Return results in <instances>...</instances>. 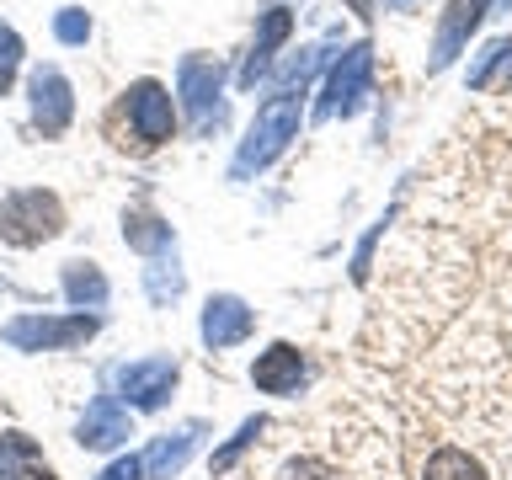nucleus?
I'll list each match as a JSON object with an SVG mask.
<instances>
[{"label": "nucleus", "instance_id": "1", "mask_svg": "<svg viewBox=\"0 0 512 480\" xmlns=\"http://www.w3.org/2000/svg\"><path fill=\"white\" fill-rule=\"evenodd\" d=\"M64 230V203L43 187H22L11 198H0V240L6 246H43Z\"/></svg>", "mask_w": 512, "mask_h": 480}, {"label": "nucleus", "instance_id": "14", "mask_svg": "<svg viewBox=\"0 0 512 480\" xmlns=\"http://www.w3.org/2000/svg\"><path fill=\"white\" fill-rule=\"evenodd\" d=\"M64 294H70V304H102L107 299V278L91 262H70L64 267Z\"/></svg>", "mask_w": 512, "mask_h": 480}, {"label": "nucleus", "instance_id": "24", "mask_svg": "<svg viewBox=\"0 0 512 480\" xmlns=\"http://www.w3.org/2000/svg\"><path fill=\"white\" fill-rule=\"evenodd\" d=\"M390 6H422V0H390Z\"/></svg>", "mask_w": 512, "mask_h": 480}, {"label": "nucleus", "instance_id": "4", "mask_svg": "<svg viewBox=\"0 0 512 480\" xmlns=\"http://www.w3.org/2000/svg\"><path fill=\"white\" fill-rule=\"evenodd\" d=\"M27 91H32V123H38L43 134H64V128H70V112H75L70 80H64L54 64H38L27 80Z\"/></svg>", "mask_w": 512, "mask_h": 480}, {"label": "nucleus", "instance_id": "18", "mask_svg": "<svg viewBox=\"0 0 512 480\" xmlns=\"http://www.w3.org/2000/svg\"><path fill=\"white\" fill-rule=\"evenodd\" d=\"M54 32H59V43H86V38H91V16L70 6V11H59Z\"/></svg>", "mask_w": 512, "mask_h": 480}, {"label": "nucleus", "instance_id": "21", "mask_svg": "<svg viewBox=\"0 0 512 480\" xmlns=\"http://www.w3.org/2000/svg\"><path fill=\"white\" fill-rule=\"evenodd\" d=\"M256 432H262V422H246V427H240V438H235L230 448H219V454H214V470H224V464H235V454H240V448H246V443L256 438Z\"/></svg>", "mask_w": 512, "mask_h": 480}, {"label": "nucleus", "instance_id": "23", "mask_svg": "<svg viewBox=\"0 0 512 480\" xmlns=\"http://www.w3.org/2000/svg\"><path fill=\"white\" fill-rule=\"evenodd\" d=\"M347 6L358 11V16H368V11H374V0H347Z\"/></svg>", "mask_w": 512, "mask_h": 480}, {"label": "nucleus", "instance_id": "15", "mask_svg": "<svg viewBox=\"0 0 512 480\" xmlns=\"http://www.w3.org/2000/svg\"><path fill=\"white\" fill-rule=\"evenodd\" d=\"M123 240L139 251H160L171 246V224H160L155 214H123Z\"/></svg>", "mask_w": 512, "mask_h": 480}, {"label": "nucleus", "instance_id": "10", "mask_svg": "<svg viewBox=\"0 0 512 480\" xmlns=\"http://www.w3.org/2000/svg\"><path fill=\"white\" fill-rule=\"evenodd\" d=\"M0 480H54V470L22 432H0Z\"/></svg>", "mask_w": 512, "mask_h": 480}, {"label": "nucleus", "instance_id": "22", "mask_svg": "<svg viewBox=\"0 0 512 480\" xmlns=\"http://www.w3.org/2000/svg\"><path fill=\"white\" fill-rule=\"evenodd\" d=\"M139 475H144V464L128 454V459H118V464H107V470L96 475V480H139Z\"/></svg>", "mask_w": 512, "mask_h": 480}, {"label": "nucleus", "instance_id": "20", "mask_svg": "<svg viewBox=\"0 0 512 480\" xmlns=\"http://www.w3.org/2000/svg\"><path fill=\"white\" fill-rule=\"evenodd\" d=\"M507 54H512V38H502V43H491V48H486V59H480L475 70H470V86H486V80H491V70H496V64H502Z\"/></svg>", "mask_w": 512, "mask_h": 480}, {"label": "nucleus", "instance_id": "25", "mask_svg": "<svg viewBox=\"0 0 512 480\" xmlns=\"http://www.w3.org/2000/svg\"><path fill=\"white\" fill-rule=\"evenodd\" d=\"M507 91H512V70H507Z\"/></svg>", "mask_w": 512, "mask_h": 480}, {"label": "nucleus", "instance_id": "17", "mask_svg": "<svg viewBox=\"0 0 512 480\" xmlns=\"http://www.w3.org/2000/svg\"><path fill=\"white\" fill-rule=\"evenodd\" d=\"M288 38V11H272L267 22H262V38H256V48H251V64H246V80H256V70L272 59V48H278Z\"/></svg>", "mask_w": 512, "mask_h": 480}, {"label": "nucleus", "instance_id": "8", "mask_svg": "<svg viewBox=\"0 0 512 480\" xmlns=\"http://www.w3.org/2000/svg\"><path fill=\"white\" fill-rule=\"evenodd\" d=\"M251 379H256V390H267V395H294L299 390V379H304V358H299V347H288V342H272L262 358L251 363Z\"/></svg>", "mask_w": 512, "mask_h": 480}, {"label": "nucleus", "instance_id": "3", "mask_svg": "<svg viewBox=\"0 0 512 480\" xmlns=\"http://www.w3.org/2000/svg\"><path fill=\"white\" fill-rule=\"evenodd\" d=\"M96 331V315H75V320H43V315H27V320H11L6 326V342L22 347V352H43V347H75Z\"/></svg>", "mask_w": 512, "mask_h": 480}, {"label": "nucleus", "instance_id": "5", "mask_svg": "<svg viewBox=\"0 0 512 480\" xmlns=\"http://www.w3.org/2000/svg\"><path fill=\"white\" fill-rule=\"evenodd\" d=\"M294 123H299V96H278V102H267L262 112H256V123H251V144H246V155H240V166H262V160H272L283 150V139L294 134Z\"/></svg>", "mask_w": 512, "mask_h": 480}, {"label": "nucleus", "instance_id": "12", "mask_svg": "<svg viewBox=\"0 0 512 480\" xmlns=\"http://www.w3.org/2000/svg\"><path fill=\"white\" fill-rule=\"evenodd\" d=\"M422 480H491V470L480 464V454H470V448H459V443H443L438 454L427 459Z\"/></svg>", "mask_w": 512, "mask_h": 480}, {"label": "nucleus", "instance_id": "11", "mask_svg": "<svg viewBox=\"0 0 512 480\" xmlns=\"http://www.w3.org/2000/svg\"><path fill=\"white\" fill-rule=\"evenodd\" d=\"M75 438H80V448H112V443L128 438V416L112 406V400H96V406L80 416Z\"/></svg>", "mask_w": 512, "mask_h": 480}, {"label": "nucleus", "instance_id": "13", "mask_svg": "<svg viewBox=\"0 0 512 480\" xmlns=\"http://www.w3.org/2000/svg\"><path fill=\"white\" fill-rule=\"evenodd\" d=\"M214 91H219V70L208 59H187L182 64V96H187V107L192 112H203L208 102H214Z\"/></svg>", "mask_w": 512, "mask_h": 480}, {"label": "nucleus", "instance_id": "16", "mask_svg": "<svg viewBox=\"0 0 512 480\" xmlns=\"http://www.w3.org/2000/svg\"><path fill=\"white\" fill-rule=\"evenodd\" d=\"M187 448H192V438H160V443L150 448V454L139 459V464H144V475H150V480H166L171 470H182Z\"/></svg>", "mask_w": 512, "mask_h": 480}, {"label": "nucleus", "instance_id": "19", "mask_svg": "<svg viewBox=\"0 0 512 480\" xmlns=\"http://www.w3.org/2000/svg\"><path fill=\"white\" fill-rule=\"evenodd\" d=\"M16 59H22V38H16L11 27H0V91L11 86V70H16Z\"/></svg>", "mask_w": 512, "mask_h": 480}, {"label": "nucleus", "instance_id": "2", "mask_svg": "<svg viewBox=\"0 0 512 480\" xmlns=\"http://www.w3.org/2000/svg\"><path fill=\"white\" fill-rule=\"evenodd\" d=\"M123 112L134 123L139 144H166L176 134V107H171V91L160 80H134L123 91Z\"/></svg>", "mask_w": 512, "mask_h": 480}, {"label": "nucleus", "instance_id": "9", "mask_svg": "<svg viewBox=\"0 0 512 480\" xmlns=\"http://www.w3.org/2000/svg\"><path fill=\"white\" fill-rule=\"evenodd\" d=\"M251 331V310L240 299H208V310H203V342L208 347H230V342H240V336Z\"/></svg>", "mask_w": 512, "mask_h": 480}, {"label": "nucleus", "instance_id": "6", "mask_svg": "<svg viewBox=\"0 0 512 480\" xmlns=\"http://www.w3.org/2000/svg\"><path fill=\"white\" fill-rule=\"evenodd\" d=\"M171 384H176V363L171 358H144V363H128L118 374L123 400L128 406H144V411H155L160 400L171 395Z\"/></svg>", "mask_w": 512, "mask_h": 480}, {"label": "nucleus", "instance_id": "7", "mask_svg": "<svg viewBox=\"0 0 512 480\" xmlns=\"http://www.w3.org/2000/svg\"><path fill=\"white\" fill-rule=\"evenodd\" d=\"M486 6H491V0H448V16L438 22V48H432V70L454 64V54H459L464 43H470V32L480 27Z\"/></svg>", "mask_w": 512, "mask_h": 480}]
</instances>
